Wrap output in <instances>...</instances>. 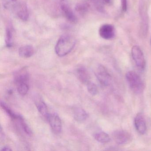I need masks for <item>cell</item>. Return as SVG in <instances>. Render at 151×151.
Instances as JSON below:
<instances>
[{
	"label": "cell",
	"mask_w": 151,
	"mask_h": 151,
	"mask_svg": "<svg viewBox=\"0 0 151 151\" xmlns=\"http://www.w3.org/2000/svg\"><path fill=\"white\" fill-rule=\"evenodd\" d=\"M76 40L74 37L69 34H64L60 38L55 46L56 54L60 57L68 54L76 45Z\"/></svg>",
	"instance_id": "cell-1"
},
{
	"label": "cell",
	"mask_w": 151,
	"mask_h": 151,
	"mask_svg": "<svg viewBox=\"0 0 151 151\" xmlns=\"http://www.w3.org/2000/svg\"><path fill=\"white\" fill-rule=\"evenodd\" d=\"M126 80L130 88L137 94L143 92L145 88V84L143 80L136 72L130 71L126 73Z\"/></svg>",
	"instance_id": "cell-2"
},
{
	"label": "cell",
	"mask_w": 151,
	"mask_h": 151,
	"mask_svg": "<svg viewBox=\"0 0 151 151\" xmlns=\"http://www.w3.org/2000/svg\"><path fill=\"white\" fill-rule=\"evenodd\" d=\"M95 75L101 85L108 86L111 84L112 77L108 71L103 65H99L95 70Z\"/></svg>",
	"instance_id": "cell-3"
},
{
	"label": "cell",
	"mask_w": 151,
	"mask_h": 151,
	"mask_svg": "<svg viewBox=\"0 0 151 151\" xmlns=\"http://www.w3.org/2000/svg\"><path fill=\"white\" fill-rule=\"evenodd\" d=\"M131 54L137 67L139 69L144 70L145 67L146 62L141 48L138 46H133L131 49Z\"/></svg>",
	"instance_id": "cell-4"
},
{
	"label": "cell",
	"mask_w": 151,
	"mask_h": 151,
	"mask_svg": "<svg viewBox=\"0 0 151 151\" xmlns=\"http://www.w3.org/2000/svg\"><path fill=\"white\" fill-rule=\"evenodd\" d=\"M113 137L116 143L120 145L128 144L132 139V136L130 133L124 130L115 131Z\"/></svg>",
	"instance_id": "cell-5"
},
{
	"label": "cell",
	"mask_w": 151,
	"mask_h": 151,
	"mask_svg": "<svg viewBox=\"0 0 151 151\" xmlns=\"http://www.w3.org/2000/svg\"><path fill=\"white\" fill-rule=\"evenodd\" d=\"M144 3H140L139 7V15L141 17V30L142 36H146L149 27V20L147 9Z\"/></svg>",
	"instance_id": "cell-6"
},
{
	"label": "cell",
	"mask_w": 151,
	"mask_h": 151,
	"mask_svg": "<svg viewBox=\"0 0 151 151\" xmlns=\"http://www.w3.org/2000/svg\"><path fill=\"white\" fill-rule=\"evenodd\" d=\"M53 132L59 134L62 130V123L60 118L55 114H49L47 118Z\"/></svg>",
	"instance_id": "cell-7"
},
{
	"label": "cell",
	"mask_w": 151,
	"mask_h": 151,
	"mask_svg": "<svg viewBox=\"0 0 151 151\" xmlns=\"http://www.w3.org/2000/svg\"><path fill=\"white\" fill-rule=\"evenodd\" d=\"M13 10L14 11L20 19L23 21H27L29 18V13L26 4L22 2H17Z\"/></svg>",
	"instance_id": "cell-8"
},
{
	"label": "cell",
	"mask_w": 151,
	"mask_h": 151,
	"mask_svg": "<svg viewBox=\"0 0 151 151\" xmlns=\"http://www.w3.org/2000/svg\"><path fill=\"white\" fill-rule=\"evenodd\" d=\"M99 34L102 38L106 40L112 39L114 37L115 28L112 24H104L99 30Z\"/></svg>",
	"instance_id": "cell-9"
},
{
	"label": "cell",
	"mask_w": 151,
	"mask_h": 151,
	"mask_svg": "<svg viewBox=\"0 0 151 151\" xmlns=\"http://www.w3.org/2000/svg\"><path fill=\"white\" fill-rule=\"evenodd\" d=\"M134 124L137 131L139 134L144 135L146 132L147 125L144 116L141 113H139L134 119Z\"/></svg>",
	"instance_id": "cell-10"
},
{
	"label": "cell",
	"mask_w": 151,
	"mask_h": 151,
	"mask_svg": "<svg viewBox=\"0 0 151 151\" xmlns=\"http://www.w3.org/2000/svg\"><path fill=\"white\" fill-rule=\"evenodd\" d=\"M14 81L16 85L21 83H29V75L25 68L17 70L14 74Z\"/></svg>",
	"instance_id": "cell-11"
},
{
	"label": "cell",
	"mask_w": 151,
	"mask_h": 151,
	"mask_svg": "<svg viewBox=\"0 0 151 151\" xmlns=\"http://www.w3.org/2000/svg\"><path fill=\"white\" fill-rule=\"evenodd\" d=\"M76 74L79 81L81 83L85 84H87L90 82V74L88 70L84 67H78L76 70Z\"/></svg>",
	"instance_id": "cell-12"
},
{
	"label": "cell",
	"mask_w": 151,
	"mask_h": 151,
	"mask_svg": "<svg viewBox=\"0 0 151 151\" xmlns=\"http://www.w3.org/2000/svg\"><path fill=\"white\" fill-rule=\"evenodd\" d=\"M61 8L63 14L70 22L74 24L77 22L78 20L76 16L68 6L66 4H62L61 6Z\"/></svg>",
	"instance_id": "cell-13"
},
{
	"label": "cell",
	"mask_w": 151,
	"mask_h": 151,
	"mask_svg": "<svg viewBox=\"0 0 151 151\" xmlns=\"http://www.w3.org/2000/svg\"><path fill=\"white\" fill-rule=\"evenodd\" d=\"M35 103L37 109L39 112L43 116L47 119L49 113H48V109L47 106L46 105L45 102L43 101V100L41 98H35Z\"/></svg>",
	"instance_id": "cell-14"
},
{
	"label": "cell",
	"mask_w": 151,
	"mask_h": 151,
	"mask_svg": "<svg viewBox=\"0 0 151 151\" xmlns=\"http://www.w3.org/2000/svg\"><path fill=\"white\" fill-rule=\"evenodd\" d=\"M73 116L78 122H84L88 117V114L85 110L81 108H75L73 110Z\"/></svg>",
	"instance_id": "cell-15"
},
{
	"label": "cell",
	"mask_w": 151,
	"mask_h": 151,
	"mask_svg": "<svg viewBox=\"0 0 151 151\" xmlns=\"http://www.w3.org/2000/svg\"><path fill=\"white\" fill-rule=\"evenodd\" d=\"M34 53V48L32 46L29 45L22 47L19 50V55L24 58H30L33 55Z\"/></svg>",
	"instance_id": "cell-16"
},
{
	"label": "cell",
	"mask_w": 151,
	"mask_h": 151,
	"mask_svg": "<svg viewBox=\"0 0 151 151\" xmlns=\"http://www.w3.org/2000/svg\"><path fill=\"white\" fill-rule=\"evenodd\" d=\"M94 137L97 141L103 144L108 143L111 140L109 135L104 132H97L94 134Z\"/></svg>",
	"instance_id": "cell-17"
},
{
	"label": "cell",
	"mask_w": 151,
	"mask_h": 151,
	"mask_svg": "<svg viewBox=\"0 0 151 151\" xmlns=\"http://www.w3.org/2000/svg\"><path fill=\"white\" fill-rule=\"evenodd\" d=\"M1 107L3 109V110L6 112V113L9 116H10L12 119H14V120H16L18 121L19 119H21L22 118V116L21 115L17 114H15L10 108L4 102L1 101Z\"/></svg>",
	"instance_id": "cell-18"
},
{
	"label": "cell",
	"mask_w": 151,
	"mask_h": 151,
	"mask_svg": "<svg viewBox=\"0 0 151 151\" xmlns=\"http://www.w3.org/2000/svg\"><path fill=\"white\" fill-rule=\"evenodd\" d=\"M5 42L7 47H12L13 45V31L12 28L8 27L6 29Z\"/></svg>",
	"instance_id": "cell-19"
},
{
	"label": "cell",
	"mask_w": 151,
	"mask_h": 151,
	"mask_svg": "<svg viewBox=\"0 0 151 151\" xmlns=\"http://www.w3.org/2000/svg\"><path fill=\"white\" fill-rule=\"evenodd\" d=\"M17 91L22 95L27 94L29 90V83H21L17 85Z\"/></svg>",
	"instance_id": "cell-20"
},
{
	"label": "cell",
	"mask_w": 151,
	"mask_h": 151,
	"mask_svg": "<svg viewBox=\"0 0 151 151\" xmlns=\"http://www.w3.org/2000/svg\"><path fill=\"white\" fill-rule=\"evenodd\" d=\"M89 6L87 3H79L76 7V10L81 15H85L88 10Z\"/></svg>",
	"instance_id": "cell-21"
},
{
	"label": "cell",
	"mask_w": 151,
	"mask_h": 151,
	"mask_svg": "<svg viewBox=\"0 0 151 151\" xmlns=\"http://www.w3.org/2000/svg\"><path fill=\"white\" fill-rule=\"evenodd\" d=\"M90 1L98 11L101 13L104 12L105 9H104L102 0H90Z\"/></svg>",
	"instance_id": "cell-22"
},
{
	"label": "cell",
	"mask_w": 151,
	"mask_h": 151,
	"mask_svg": "<svg viewBox=\"0 0 151 151\" xmlns=\"http://www.w3.org/2000/svg\"><path fill=\"white\" fill-rule=\"evenodd\" d=\"M86 86H87V90L90 94L93 96H95L98 94L99 93V90H98V87L95 83L90 81L86 84Z\"/></svg>",
	"instance_id": "cell-23"
},
{
	"label": "cell",
	"mask_w": 151,
	"mask_h": 151,
	"mask_svg": "<svg viewBox=\"0 0 151 151\" xmlns=\"http://www.w3.org/2000/svg\"><path fill=\"white\" fill-rule=\"evenodd\" d=\"M19 122L20 123L21 126H22V128L23 129L24 131V132L27 134V135H29V136H31L32 134V132L31 129L28 126V124L26 123L25 122H24V120L23 117L21 118L20 120H19Z\"/></svg>",
	"instance_id": "cell-24"
},
{
	"label": "cell",
	"mask_w": 151,
	"mask_h": 151,
	"mask_svg": "<svg viewBox=\"0 0 151 151\" xmlns=\"http://www.w3.org/2000/svg\"><path fill=\"white\" fill-rule=\"evenodd\" d=\"M121 7L122 11L123 12H126L128 9L127 0H121Z\"/></svg>",
	"instance_id": "cell-25"
},
{
	"label": "cell",
	"mask_w": 151,
	"mask_h": 151,
	"mask_svg": "<svg viewBox=\"0 0 151 151\" xmlns=\"http://www.w3.org/2000/svg\"><path fill=\"white\" fill-rule=\"evenodd\" d=\"M1 151H12V149L10 147L8 146H5L2 147L1 149Z\"/></svg>",
	"instance_id": "cell-26"
},
{
	"label": "cell",
	"mask_w": 151,
	"mask_h": 151,
	"mask_svg": "<svg viewBox=\"0 0 151 151\" xmlns=\"http://www.w3.org/2000/svg\"><path fill=\"white\" fill-rule=\"evenodd\" d=\"M102 1L107 4H110V3H111V0H102Z\"/></svg>",
	"instance_id": "cell-27"
},
{
	"label": "cell",
	"mask_w": 151,
	"mask_h": 151,
	"mask_svg": "<svg viewBox=\"0 0 151 151\" xmlns=\"http://www.w3.org/2000/svg\"><path fill=\"white\" fill-rule=\"evenodd\" d=\"M150 44H151V38H150Z\"/></svg>",
	"instance_id": "cell-28"
},
{
	"label": "cell",
	"mask_w": 151,
	"mask_h": 151,
	"mask_svg": "<svg viewBox=\"0 0 151 151\" xmlns=\"http://www.w3.org/2000/svg\"><path fill=\"white\" fill-rule=\"evenodd\" d=\"M59 1H64V0H59Z\"/></svg>",
	"instance_id": "cell-29"
}]
</instances>
